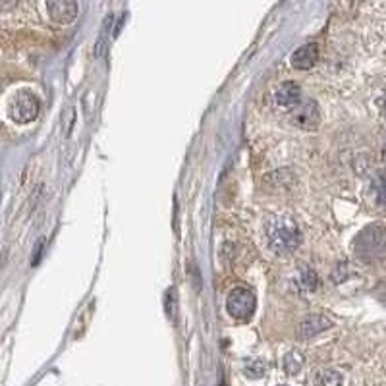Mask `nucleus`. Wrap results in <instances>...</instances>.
I'll return each instance as SVG.
<instances>
[{
    "label": "nucleus",
    "mask_w": 386,
    "mask_h": 386,
    "mask_svg": "<svg viewBox=\"0 0 386 386\" xmlns=\"http://www.w3.org/2000/svg\"><path fill=\"white\" fill-rule=\"evenodd\" d=\"M300 228L286 216H274L267 222V244L278 255L292 253L300 246Z\"/></svg>",
    "instance_id": "1"
},
{
    "label": "nucleus",
    "mask_w": 386,
    "mask_h": 386,
    "mask_svg": "<svg viewBox=\"0 0 386 386\" xmlns=\"http://www.w3.org/2000/svg\"><path fill=\"white\" fill-rule=\"evenodd\" d=\"M375 193H377V201L380 205H386V172H382L375 182Z\"/></svg>",
    "instance_id": "13"
},
{
    "label": "nucleus",
    "mask_w": 386,
    "mask_h": 386,
    "mask_svg": "<svg viewBox=\"0 0 386 386\" xmlns=\"http://www.w3.org/2000/svg\"><path fill=\"white\" fill-rule=\"evenodd\" d=\"M274 100H277L278 107L293 108L301 100L300 85L292 84V81L280 85V87L277 89V93H274Z\"/></svg>",
    "instance_id": "7"
},
{
    "label": "nucleus",
    "mask_w": 386,
    "mask_h": 386,
    "mask_svg": "<svg viewBox=\"0 0 386 386\" xmlns=\"http://www.w3.org/2000/svg\"><path fill=\"white\" fill-rule=\"evenodd\" d=\"M319 60V46L317 45H303L292 54V66L298 69L313 68Z\"/></svg>",
    "instance_id": "8"
},
{
    "label": "nucleus",
    "mask_w": 386,
    "mask_h": 386,
    "mask_svg": "<svg viewBox=\"0 0 386 386\" xmlns=\"http://www.w3.org/2000/svg\"><path fill=\"white\" fill-rule=\"evenodd\" d=\"M48 14L56 23L68 25L77 18V0H46Z\"/></svg>",
    "instance_id": "5"
},
{
    "label": "nucleus",
    "mask_w": 386,
    "mask_h": 386,
    "mask_svg": "<svg viewBox=\"0 0 386 386\" xmlns=\"http://www.w3.org/2000/svg\"><path fill=\"white\" fill-rule=\"evenodd\" d=\"M317 284H319V278H317L315 272L309 269H303L300 282H298V288H300L301 292H313L317 288Z\"/></svg>",
    "instance_id": "11"
},
{
    "label": "nucleus",
    "mask_w": 386,
    "mask_h": 386,
    "mask_svg": "<svg viewBox=\"0 0 386 386\" xmlns=\"http://www.w3.org/2000/svg\"><path fill=\"white\" fill-rule=\"evenodd\" d=\"M290 122L300 128V130H317V126L321 122V114H319V107L317 102L309 99H301L290 112Z\"/></svg>",
    "instance_id": "4"
},
{
    "label": "nucleus",
    "mask_w": 386,
    "mask_h": 386,
    "mask_svg": "<svg viewBox=\"0 0 386 386\" xmlns=\"http://www.w3.org/2000/svg\"><path fill=\"white\" fill-rule=\"evenodd\" d=\"M255 305H257V300H255V293L249 288H234L228 293V300H226L228 313L234 319H239V321H247L249 317L253 315Z\"/></svg>",
    "instance_id": "3"
},
{
    "label": "nucleus",
    "mask_w": 386,
    "mask_h": 386,
    "mask_svg": "<svg viewBox=\"0 0 386 386\" xmlns=\"http://www.w3.org/2000/svg\"><path fill=\"white\" fill-rule=\"evenodd\" d=\"M331 326H332V321L328 319V317L311 315L300 324V331H298V334H300V338H313V336H317V334L328 331Z\"/></svg>",
    "instance_id": "6"
},
{
    "label": "nucleus",
    "mask_w": 386,
    "mask_h": 386,
    "mask_svg": "<svg viewBox=\"0 0 386 386\" xmlns=\"http://www.w3.org/2000/svg\"><path fill=\"white\" fill-rule=\"evenodd\" d=\"M315 386H344V378L338 371L323 369L315 375Z\"/></svg>",
    "instance_id": "10"
},
{
    "label": "nucleus",
    "mask_w": 386,
    "mask_h": 386,
    "mask_svg": "<svg viewBox=\"0 0 386 386\" xmlns=\"http://www.w3.org/2000/svg\"><path fill=\"white\" fill-rule=\"evenodd\" d=\"M164 303H166V313H168V317L172 319V317H176V290L174 288H170L168 292H166V300H164Z\"/></svg>",
    "instance_id": "14"
},
{
    "label": "nucleus",
    "mask_w": 386,
    "mask_h": 386,
    "mask_svg": "<svg viewBox=\"0 0 386 386\" xmlns=\"http://www.w3.org/2000/svg\"><path fill=\"white\" fill-rule=\"evenodd\" d=\"M18 0H0V10H10L15 6Z\"/></svg>",
    "instance_id": "15"
},
{
    "label": "nucleus",
    "mask_w": 386,
    "mask_h": 386,
    "mask_svg": "<svg viewBox=\"0 0 386 386\" xmlns=\"http://www.w3.org/2000/svg\"><path fill=\"white\" fill-rule=\"evenodd\" d=\"M246 375L249 378H261L265 373H267V363L261 361V359H251V361L246 363Z\"/></svg>",
    "instance_id": "12"
},
{
    "label": "nucleus",
    "mask_w": 386,
    "mask_h": 386,
    "mask_svg": "<svg viewBox=\"0 0 386 386\" xmlns=\"http://www.w3.org/2000/svg\"><path fill=\"white\" fill-rule=\"evenodd\" d=\"M41 110V102L39 99L29 91L15 93L14 99L10 100L8 105V116L14 120L15 124H29L39 116Z\"/></svg>",
    "instance_id": "2"
},
{
    "label": "nucleus",
    "mask_w": 386,
    "mask_h": 386,
    "mask_svg": "<svg viewBox=\"0 0 386 386\" xmlns=\"http://www.w3.org/2000/svg\"><path fill=\"white\" fill-rule=\"evenodd\" d=\"M303 354H300L298 350H293V352H288L284 355V359H282V367L288 375H298L301 369H303Z\"/></svg>",
    "instance_id": "9"
}]
</instances>
